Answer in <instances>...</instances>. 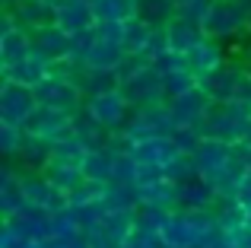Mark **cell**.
Returning a JSON list of instances; mask_svg holds the SVG:
<instances>
[{
    "mask_svg": "<svg viewBox=\"0 0 251 248\" xmlns=\"http://www.w3.org/2000/svg\"><path fill=\"white\" fill-rule=\"evenodd\" d=\"M223 204V198L216 194V188L207 178H194L178 185V207L181 210H216Z\"/></svg>",
    "mask_w": 251,
    "mask_h": 248,
    "instance_id": "20",
    "label": "cell"
},
{
    "mask_svg": "<svg viewBox=\"0 0 251 248\" xmlns=\"http://www.w3.org/2000/svg\"><path fill=\"white\" fill-rule=\"evenodd\" d=\"M137 198H140V207H150V210H178V185L169 178L137 185Z\"/></svg>",
    "mask_w": 251,
    "mask_h": 248,
    "instance_id": "23",
    "label": "cell"
},
{
    "mask_svg": "<svg viewBox=\"0 0 251 248\" xmlns=\"http://www.w3.org/2000/svg\"><path fill=\"white\" fill-rule=\"evenodd\" d=\"M86 156H89V147H86L74 130H70V134H64V137H57L54 147H51V162H61V166L83 169Z\"/></svg>",
    "mask_w": 251,
    "mask_h": 248,
    "instance_id": "27",
    "label": "cell"
},
{
    "mask_svg": "<svg viewBox=\"0 0 251 248\" xmlns=\"http://www.w3.org/2000/svg\"><path fill=\"white\" fill-rule=\"evenodd\" d=\"M70 124H74V115L57 112V108H48V105H38L35 115L25 121V130L45 137V140H57V137L70 134Z\"/></svg>",
    "mask_w": 251,
    "mask_h": 248,
    "instance_id": "17",
    "label": "cell"
},
{
    "mask_svg": "<svg viewBox=\"0 0 251 248\" xmlns=\"http://www.w3.org/2000/svg\"><path fill=\"white\" fill-rule=\"evenodd\" d=\"M3 226H10V229L16 232L19 239H25V242H38V239L51 236V213L45 210V207H38V204H25L19 213L6 217Z\"/></svg>",
    "mask_w": 251,
    "mask_h": 248,
    "instance_id": "12",
    "label": "cell"
},
{
    "mask_svg": "<svg viewBox=\"0 0 251 248\" xmlns=\"http://www.w3.org/2000/svg\"><path fill=\"white\" fill-rule=\"evenodd\" d=\"M162 83H166V96L172 99V96H181V93H188V89H194L201 80H197V76L191 74L188 67H178V70L162 74Z\"/></svg>",
    "mask_w": 251,
    "mask_h": 248,
    "instance_id": "37",
    "label": "cell"
},
{
    "mask_svg": "<svg viewBox=\"0 0 251 248\" xmlns=\"http://www.w3.org/2000/svg\"><path fill=\"white\" fill-rule=\"evenodd\" d=\"M248 16H251V0H213L207 19H203V32L226 42V38L248 32Z\"/></svg>",
    "mask_w": 251,
    "mask_h": 248,
    "instance_id": "3",
    "label": "cell"
},
{
    "mask_svg": "<svg viewBox=\"0 0 251 248\" xmlns=\"http://www.w3.org/2000/svg\"><path fill=\"white\" fill-rule=\"evenodd\" d=\"M10 13L16 16V23L29 32H38V29H45V25H51L54 16H57L51 0H16V3L10 6Z\"/></svg>",
    "mask_w": 251,
    "mask_h": 248,
    "instance_id": "22",
    "label": "cell"
},
{
    "mask_svg": "<svg viewBox=\"0 0 251 248\" xmlns=\"http://www.w3.org/2000/svg\"><path fill=\"white\" fill-rule=\"evenodd\" d=\"M130 156L137 159V166H162L166 169L178 156V147H175V140H172V134L169 137H147V140L134 143Z\"/></svg>",
    "mask_w": 251,
    "mask_h": 248,
    "instance_id": "19",
    "label": "cell"
},
{
    "mask_svg": "<svg viewBox=\"0 0 251 248\" xmlns=\"http://www.w3.org/2000/svg\"><path fill=\"white\" fill-rule=\"evenodd\" d=\"M166 29H169V45H172V51H178V54L191 51L203 35H207V32H203V25L191 23V19H184V16H175V19L166 25Z\"/></svg>",
    "mask_w": 251,
    "mask_h": 248,
    "instance_id": "28",
    "label": "cell"
},
{
    "mask_svg": "<svg viewBox=\"0 0 251 248\" xmlns=\"http://www.w3.org/2000/svg\"><path fill=\"white\" fill-rule=\"evenodd\" d=\"M96 23H124L137 16V0H89Z\"/></svg>",
    "mask_w": 251,
    "mask_h": 248,
    "instance_id": "32",
    "label": "cell"
},
{
    "mask_svg": "<svg viewBox=\"0 0 251 248\" xmlns=\"http://www.w3.org/2000/svg\"><path fill=\"white\" fill-rule=\"evenodd\" d=\"M38 99L35 89L23 86V83L3 80L0 86V124H16V127H25V121L35 115Z\"/></svg>",
    "mask_w": 251,
    "mask_h": 248,
    "instance_id": "5",
    "label": "cell"
},
{
    "mask_svg": "<svg viewBox=\"0 0 251 248\" xmlns=\"http://www.w3.org/2000/svg\"><path fill=\"white\" fill-rule=\"evenodd\" d=\"M19 178H23V191H25V200H29V204L45 207L48 213H57V210H67V207H70V194L61 191V188H57L45 172L19 169Z\"/></svg>",
    "mask_w": 251,
    "mask_h": 248,
    "instance_id": "9",
    "label": "cell"
},
{
    "mask_svg": "<svg viewBox=\"0 0 251 248\" xmlns=\"http://www.w3.org/2000/svg\"><path fill=\"white\" fill-rule=\"evenodd\" d=\"M245 74H248V67L242 61H226L223 67H216L213 74L203 76L201 86L213 102H232V99H239V89H242Z\"/></svg>",
    "mask_w": 251,
    "mask_h": 248,
    "instance_id": "10",
    "label": "cell"
},
{
    "mask_svg": "<svg viewBox=\"0 0 251 248\" xmlns=\"http://www.w3.org/2000/svg\"><path fill=\"white\" fill-rule=\"evenodd\" d=\"M242 143H245V147L251 149V127H248V134H245V140H242Z\"/></svg>",
    "mask_w": 251,
    "mask_h": 248,
    "instance_id": "45",
    "label": "cell"
},
{
    "mask_svg": "<svg viewBox=\"0 0 251 248\" xmlns=\"http://www.w3.org/2000/svg\"><path fill=\"white\" fill-rule=\"evenodd\" d=\"M23 137H25V127H16V124H0V153L6 159H16L19 147H23Z\"/></svg>",
    "mask_w": 251,
    "mask_h": 248,
    "instance_id": "38",
    "label": "cell"
},
{
    "mask_svg": "<svg viewBox=\"0 0 251 248\" xmlns=\"http://www.w3.org/2000/svg\"><path fill=\"white\" fill-rule=\"evenodd\" d=\"M121 93L127 96V102L134 108H147V105H159V102H169L166 96V83H162V74L150 64V67L137 70L134 76L121 83Z\"/></svg>",
    "mask_w": 251,
    "mask_h": 248,
    "instance_id": "8",
    "label": "cell"
},
{
    "mask_svg": "<svg viewBox=\"0 0 251 248\" xmlns=\"http://www.w3.org/2000/svg\"><path fill=\"white\" fill-rule=\"evenodd\" d=\"M166 51H172V45H169V29H166V25H153V35H150L143 54H147L150 61H156V57L166 54Z\"/></svg>",
    "mask_w": 251,
    "mask_h": 248,
    "instance_id": "40",
    "label": "cell"
},
{
    "mask_svg": "<svg viewBox=\"0 0 251 248\" xmlns=\"http://www.w3.org/2000/svg\"><path fill=\"white\" fill-rule=\"evenodd\" d=\"M239 99L242 102H248L251 105V70L245 74V80H242V89H239Z\"/></svg>",
    "mask_w": 251,
    "mask_h": 248,
    "instance_id": "44",
    "label": "cell"
},
{
    "mask_svg": "<svg viewBox=\"0 0 251 248\" xmlns=\"http://www.w3.org/2000/svg\"><path fill=\"white\" fill-rule=\"evenodd\" d=\"M102 204L108 210H140V198H137V185H124V181H108L102 188Z\"/></svg>",
    "mask_w": 251,
    "mask_h": 248,
    "instance_id": "30",
    "label": "cell"
},
{
    "mask_svg": "<svg viewBox=\"0 0 251 248\" xmlns=\"http://www.w3.org/2000/svg\"><path fill=\"white\" fill-rule=\"evenodd\" d=\"M51 236H54V239H64V242H70V239H80V236H83V226H80V220H76L74 207L51 213Z\"/></svg>",
    "mask_w": 251,
    "mask_h": 248,
    "instance_id": "34",
    "label": "cell"
},
{
    "mask_svg": "<svg viewBox=\"0 0 251 248\" xmlns=\"http://www.w3.org/2000/svg\"><path fill=\"white\" fill-rule=\"evenodd\" d=\"M35 35V48L42 51L48 61H64V57H74V35H70L64 25H57V23H51V25H45V29H38V32H32Z\"/></svg>",
    "mask_w": 251,
    "mask_h": 248,
    "instance_id": "18",
    "label": "cell"
},
{
    "mask_svg": "<svg viewBox=\"0 0 251 248\" xmlns=\"http://www.w3.org/2000/svg\"><path fill=\"white\" fill-rule=\"evenodd\" d=\"M226 61H229L226 48H223V42L213 38V35H203L191 51H184V64H188V70L197 76V80H203L207 74H213V70L223 67Z\"/></svg>",
    "mask_w": 251,
    "mask_h": 248,
    "instance_id": "13",
    "label": "cell"
},
{
    "mask_svg": "<svg viewBox=\"0 0 251 248\" xmlns=\"http://www.w3.org/2000/svg\"><path fill=\"white\" fill-rule=\"evenodd\" d=\"M67 242L64 239H54V236H45V239H38V242H32V248H64Z\"/></svg>",
    "mask_w": 251,
    "mask_h": 248,
    "instance_id": "43",
    "label": "cell"
},
{
    "mask_svg": "<svg viewBox=\"0 0 251 248\" xmlns=\"http://www.w3.org/2000/svg\"><path fill=\"white\" fill-rule=\"evenodd\" d=\"M166 248H210L223 236L216 210H172L159 226Z\"/></svg>",
    "mask_w": 251,
    "mask_h": 248,
    "instance_id": "1",
    "label": "cell"
},
{
    "mask_svg": "<svg viewBox=\"0 0 251 248\" xmlns=\"http://www.w3.org/2000/svg\"><path fill=\"white\" fill-rule=\"evenodd\" d=\"M248 35H251V16H248Z\"/></svg>",
    "mask_w": 251,
    "mask_h": 248,
    "instance_id": "47",
    "label": "cell"
},
{
    "mask_svg": "<svg viewBox=\"0 0 251 248\" xmlns=\"http://www.w3.org/2000/svg\"><path fill=\"white\" fill-rule=\"evenodd\" d=\"M51 147H54V140H45V137L29 134V130H25L23 147H19V153H16V159H13V162H16L19 169L45 172V169L51 166Z\"/></svg>",
    "mask_w": 251,
    "mask_h": 248,
    "instance_id": "24",
    "label": "cell"
},
{
    "mask_svg": "<svg viewBox=\"0 0 251 248\" xmlns=\"http://www.w3.org/2000/svg\"><path fill=\"white\" fill-rule=\"evenodd\" d=\"M210 108H213V99L203 93L201 83H197L194 89H188V93L169 99V112H172V118H175L178 127H201L203 118L210 115Z\"/></svg>",
    "mask_w": 251,
    "mask_h": 248,
    "instance_id": "11",
    "label": "cell"
},
{
    "mask_svg": "<svg viewBox=\"0 0 251 248\" xmlns=\"http://www.w3.org/2000/svg\"><path fill=\"white\" fill-rule=\"evenodd\" d=\"M51 67H54V61H48L38 48H32V54H25L23 61L3 64V67H0V76H3V80H13V83H23V86H38V83L51 74Z\"/></svg>",
    "mask_w": 251,
    "mask_h": 248,
    "instance_id": "15",
    "label": "cell"
},
{
    "mask_svg": "<svg viewBox=\"0 0 251 248\" xmlns=\"http://www.w3.org/2000/svg\"><path fill=\"white\" fill-rule=\"evenodd\" d=\"M245 226H248V229H251V213H248V217H245Z\"/></svg>",
    "mask_w": 251,
    "mask_h": 248,
    "instance_id": "46",
    "label": "cell"
},
{
    "mask_svg": "<svg viewBox=\"0 0 251 248\" xmlns=\"http://www.w3.org/2000/svg\"><path fill=\"white\" fill-rule=\"evenodd\" d=\"M45 175H48L51 181H54L57 188H61V191H76V188L83 185V169H74V166H61V162H51L48 169H45Z\"/></svg>",
    "mask_w": 251,
    "mask_h": 248,
    "instance_id": "35",
    "label": "cell"
},
{
    "mask_svg": "<svg viewBox=\"0 0 251 248\" xmlns=\"http://www.w3.org/2000/svg\"><path fill=\"white\" fill-rule=\"evenodd\" d=\"M35 89V99L38 105H48V108H57V112H80L86 105V93L80 89V83L70 80V76H61V74H48Z\"/></svg>",
    "mask_w": 251,
    "mask_h": 248,
    "instance_id": "4",
    "label": "cell"
},
{
    "mask_svg": "<svg viewBox=\"0 0 251 248\" xmlns=\"http://www.w3.org/2000/svg\"><path fill=\"white\" fill-rule=\"evenodd\" d=\"M153 67L159 70V74H169V70L188 67V64H184V54H178V51H166V54H159V57L153 61Z\"/></svg>",
    "mask_w": 251,
    "mask_h": 248,
    "instance_id": "41",
    "label": "cell"
},
{
    "mask_svg": "<svg viewBox=\"0 0 251 248\" xmlns=\"http://www.w3.org/2000/svg\"><path fill=\"white\" fill-rule=\"evenodd\" d=\"M172 140H175L178 153H197V147L203 143V134L201 127H175V134H172Z\"/></svg>",
    "mask_w": 251,
    "mask_h": 248,
    "instance_id": "39",
    "label": "cell"
},
{
    "mask_svg": "<svg viewBox=\"0 0 251 248\" xmlns=\"http://www.w3.org/2000/svg\"><path fill=\"white\" fill-rule=\"evenodd\" d=\"M166 178H169V181H175V185H184V181L201 178L194 156H191V153H178L175 159H172L169 166H166Z\"/></svg>",
    "mask_w": 251,
    "mask_h": 248,
    "instance_id": "36",
    "label": "cell"
},
{
    "mask_svg": "<svg viewBox=\"0 0 251 248\" xmlns=\"http://www.w3.org/2000/svg\"><path fill=\"white\" fill-rule=\"evenodd\" d=\"M150 35H153V25L143 23L140 16L124 19V35H121V42H124V48H127V54H143Z\"/></svg>",
    "mask_w": 251,
    "mask_h": 248,
    "instance_id": "33",
    "label": "cell"
},
{
    "mask_svg": "<svg viewBox=\"0 0 251 248\" xmlns=\"http://www.w3.org/2000/svg\"><path fill=\"white\" fill-rule=\"evenodd\" d=\"M232 159H235V143L210 140V137H203V143L197 147V153H194L197 172H201V178H207V181L216 178L220 172H226Z\"/></svg>",
    "mask_w": 251,
    "mask_h": 248,
    "instance_id": "14",
    "label": "cell"
},
{
    "mask_svg": "<svg viewBox=\"0 0 251 248\" xmlns=\"http://www.w3.org/2000/svg\"><path fill=\"white\" fill-rule=\"evenodd\" d=\"M32 48H35V35H32L29 29L16 25V29L3 32V35H0V67L23 61L25 54H32Z\"/></svg>",
    "mask_w": 251,
    "mask_h": 248,
    "instance_id": "26",
    "label": "cell"
},
{
    "mask_svg": "<svg viewBox=\"0 0 251 248\" xmlns=\"http://www.w3.org/2000/svg\"><path fill=\"white\" fill-rule=\"evenodd\" d=\"M86 108H89L108 130H124V124L134 115V105H130L127 96L121 93V86L102 89V93H96V96H86Z\"/></svg>",
    "mask_w": 251,
    "mask_h": 248,
    "instance_id": "7",
    "label": "cell"
},
{
    "mask_svg": "<svg viewBox=\"0 0 251 248\" xmlns=\"http://www.w3.org/2000/svg\"><path fill=\"white\" fill-rule=\"evenodd\" d=\"M245 67H248V70H251V57H248V61H245Z\"/></svg>",
    "mask_w": 251,
    "mask_h": 248,
    "instance_id": "48",
    "label": "cell"
},
{
    "mask_svg": "<svg viewBox=\"0 0 251 248\" xmlns=\"http://www.w3.org/2000/svg\"><path fill=\"white\" fill-rule=\"evenodd\" d=\"M175 118L169 112V102L159 105H147V108H134L130 121L124 124V134L134 137V140H147V137H169L175 134Z\"/></svg>",
    "mask_w": 251,
    "mask_h": 248,
    "instance_id": "6",
    "label": "cell"
},
{
    "mask_svg": "<svg viewBox=\"0 0 251 248\" xmlns=\"http://www.w3.org/2000/svg\"><path fill=\"white\" fill-rule=\"evenodd\" d=\"M235 204H239L245 213H251V169H248L245 175H242L239 188H235Z\"/></svg>",
    "mask_w": 251,
    "mask_h": 248,
    "instance_id": "42",
    "label": "cell"
},
{
    "mask_svg": "<svg viewBox=\"0 0 251 248\" xmlns=\"http://www.w3.org/2000/svg\"><path fill=\"white\" fill-rule=\"evenodd\" d=\"M248 127H251V105L242 99H232V102H213L210 115L201 124V134L223 143H242Z\"/></svg>",
    "mask_w": 251,
    "mask_h": 248,
    "instance_id": "2",
    "label": "cell"
},
{
    "mask_svg": "<svg viewBox=\"0 0 251 248\" xmlns=\"http://www.w3.org/2000/svg\"><path fill=\"white\" fill-rule=\"evenodd\" d=\"M70 130H74V134L80 137V140H83L89 149H102V147H108L111 134H115V130L105 127V124L99 121L86 105L80 108V112H74V124H70Z\"/></svg>",
    "mask_w": 251,
    "mask_h": 248,
    "instance_id": "25",
    "label": "cell"
},
{
    "mask_svg": "<svg viewBox=\"0 0 251 248\" xmlns=\"http://www.w3.org/2000/svg\"><path fill=\"white\" fill-rule=\"evenodd\" d=\"M111 175H115V149L102 147V149H89L83 162V178L96 181V185H108Z\"/></svg>",
    "mask_w": 251,
    "mask_h": 248,
    "instance_id": "29",
    "label": "cell"
},
{
    "mask_svg": "<svg viewBox=\"0 0 251 248\" xmlns=\"http://www.w3.org/2000/svg\"><path fill=\"white\" fill-rule=\"evenodd\" d=\"M181 0H137V16L150 25H169L178 16Z\"/></svg>",
    "mask_w": 251,
    "mask_h": 248,
    "instance_id": "31",
    "label": "cell"
},
{
    "mask_svg": "<svg viewBox=\"0 0 251 248\" xmlns=\"http://www.w3.org/2000/svg\"><path fill=\"white\" fill-rule=\"evenodd\" d=\"M29 204L25 200V191H23V178H19V169L16 162H6L3 172H0V217H13L19 213L23 207Z\"/></svg>",
    "mask_w": 251,
    "mask_h": 248,
    "instance_id": "21",
    "label": "cell"
},
{
    "mask_svg": "<svg viewBox=\"0 0 251 248\" xmlns=\"http://www.w3.org/2000/svg\"><path fill=\"white\" fill-rule=\"evenodd\" d=\"M54 3V23L64 25L70 35L76 32H86L96 25V13H92V3L89 0H51Z\"/></svg>",
    "mask_w": 251,
    "mask_h": 248,
    "instance_id": "16",
    "label": "cell"
}]
</instances>
